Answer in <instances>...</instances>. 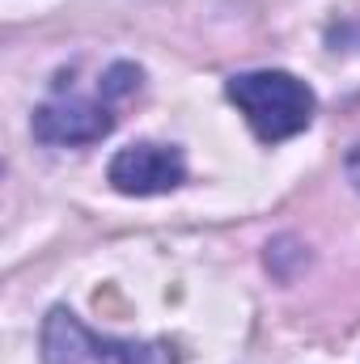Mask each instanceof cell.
<instances>
[{"mask_svg": "<svg viewBox=\"0 0 360 364\" xmlns=\"http://www.w3.org/2000/svg\"><path fill=\"white\" fill-rule=\"evenodd\" d=\"M229 102L246 114L250 132L263 140V144H280V140H292L301 136L309 123H314V110H318V97L314 90L292 77V73H280V68H259V73H238L225 81Z\"/></svg>", "mask_w": 360, "mask_h": 364, "instance_id": "cell-1", "label": "cell"}, {"mask_svg": "<svg viewBox=\"0 0 360 364\" xmlns=\"http://www.w3.org/2000/svg\"><path fill=\"white\" fill-rule=\"evenodd\" d=\"M38 352H43V364H166V348L97 335L68 305H55L43 318Z\"/></svg>", "mask_w": 360, "mask_h": 364, "instance_id": "cell-2", "label": "cell"}, {"mask_svg": "<svg viewBox=\"0 0 360 364\" xmlns=\"http://www.w3.org/2000/svg\"><path fill=\"white\" fill-rule=\"evenodd\" d=\"M115 102L110 97H51L34 110V136L55 149H81L97 144L115 132Z\"/></svg>", "mask_w": 360, "mask_h": 364, "instance_id": "cell-3", "label": "cell"}, {"mask_svg": "<svg viewBox=\"0 0 360 364\" xmlns=\"http://www.w3.org/2000/svg\"><path fill=\"white\" fill-rule=\"evenodd\" d=\"M106 182L119 195H170L186 182V157L174 144H127L110 157Z\"/></svg>", "mask_w": 360, "mask_h": 364, "instance_id": "cell-4", "label": "cell"}, {"mask_svg": "<svg viewBox=\"0 0 360 364\" xmlns=\"http://www.w3.org/2000/svg\"><path fill=\"white\" fill-rule=\"evenodd\" d=\"M136 90H140V68H136V64H127V60L110 64V68H106V77H102V85H97V93H102V97H110V102L132 97Z\"/></svg>", "mask_w": 360, "mask_h": 364, "instance_id": "cell-5", "label": "cell"}, {"mask_svg": "<svg viewBox=\"0 0 360 364\" xmlns=\"http://www.w3.org/2000/svg\"><path fill=\"white\" fill-rule=\"evenodd\" d=\"M348 178H352V186L360 191V149H352V153H348Z\"/></svg>", "mask_w": 360, "mask_h": 364, "instance_id": "cell-6", "label": "cell"}]
</instances>
